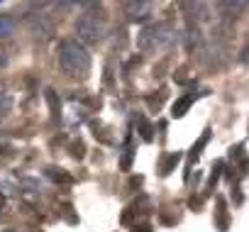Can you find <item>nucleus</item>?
<instances>
[{"label": "nucleus", "mask_w": 249, "mask_h": 232, "mask_svg": "<svg viewBox=\"0 0 249 232\" xmlns=\"http://www.w3.org/2000/svg\"><path fill=\"white\" fill-rule=\"evenodd\" d=\"M59 66L73 78H86L90 71V54L81 42L64 39L59 44Z\"/></svg>", "instance_id": "f257e3e1"}, {"label": "nucleus", "mask_w": 249, "mask_h": 232, "mask_svg": "<svg viewBox=\"0 0 249 232\" xmlns=\"http://www.w3.org/2000/svg\"><path fill=\"white\" fill-rule=\"evenodd\" d=\"M174 42H176V32H174L169 25H164V22H157V25H152V27H144V30L140 32V37H137V44H140V49H144V52L166 49V47H171Z\"/></svg>", "instance_id": "f03ea898"}, {"label": "nucleus", "mask_w": 249, "mask_h": 232, "mask_svg": "<svg viewBox=\"0 0 249 232\" xmlns=\"http://www.w3.org/2000/svg\"><path fill=\"white\" fill-rule=\"evenodd\" d=\"M76 35H78L76 42H83V44H98V42L103 39V35H105V25H103L100 18L86 13V15H81V18L76 20Z\"/></svg>", "instance_id": "7ed1b4c3"}, {"label": "nucleus", "mask_w": 249, "mask_h": 232, "mask_svg": "<svg viewBox=\"0 0 249 232\" xmlns=\"http://www.w3.org/2000/svg\"><path fill=\"white\" fill-rule=\"evenodd\" d=\"M27 22H30V30H32L37 37H42V39H47V37L54 35V22H52L49 15H44L42 10H39V13H30V15H27Z\"/></svg>", "instance_id": "20e7f679"}, {"label": "nucleus", "mask_w": 249, "mask_h": 232, "mask_svg": "<svg viewBox=\"0 0 249 232\" xmlns=\"http://www.w3.org/2000/svg\"><path fill=\"white\" fill-rule=\"evenodd\" d=\"M152 13V3H122V15H127V20L137 22L144 20Z\"/></svg>", "instance_id": "39448f33"}, {"label": "nucleus", "mask_w": 249, "mask_h": 232, "mask_svg": "<svg viewBox=\"0 0 249 232\" xmlns=\"http://www.w3.org/2000/svg\"><path fill=\"white\" fill-rule=\"evenodd\" d=\"M15 30H18V22H15L13 15H0V39L13 37Z\"/></svg>", "instance_id": "423d86ee"}, {"label": "nucleus", "mask_w": 249, "mask_h": 232, "mask_svg": "<svg viewBox=\"0 0 249 232\" xmlns=\"http://www.w3.org/2000/svg\"><path fill=\"white\" fill-rule=\"evenodd\" d=\"M193 100H196V93H188V95H183V98H178L176 103H174V118H183V115L188 112V107L193 105Z\"/></svg>", "instance_id": "0eeeda50"}, {"label": "nucleus", "mask_w": 249, "mask_h": 232, "mask_svg": "<svg viewBox=\"0 0 249 232\" xmlns=\"http://www.w3.org/2000/svg\"><path fill=\"white\" fill-rule=\"evenodd\" d=\"M137 125H140L142 140H144V142H152V140H154V127H152V123L144 118V115H137Z\"/></svg>", "instance_id": "6e6552de"}, {"label": "nucleus", "mask_w": 249, "mask_h": 232, "mask_svg": "<svg viewBox=\"0 0 249 232\" xmlns=\"http://www.w3.org/2000/svg\"><path fill=\"white\" fill-rule=\"evenodd\" d=\"M227 225H230V217H227V210H225V200L217 198V227H220V232H225Z\"/></svg>", "instance_id": "1a4fd4ad"}, {"label": "nucleus", "mask_w": 249, "mask_h": 232, "mask_svg": "<svg viewBox=\"0 0 249 232\" xmlns=\"http://www.w3.org/2000/svg\"><path fill=\"white\" fill-rule=\"evenodd\" d=\"M52 181H61V183H71V176L64 171V169H56V166H49L47 171H44Z\"/></svg>", "instance_id": "9d476101"}, {"label": "nucleus", "mask_w": 249, "mask_h": 232, "mask_svg": "<svg viewBox=\"0 0 249 232\" xmlns=\"http://www.w3.org/2000/svg\"><path fill=\"white\" fill-rule=\"evenodd\" d=\"M178 161H181V154H178V152H176V154H169V157L164 159V164H161V176H169Z\"/></svg>", "instance_id": "9b49d317"}, {"label": "nucleus", "mask_w": 249, "mask_h": 232, "mask_svg": "<svg viewBox=\"0 0 249 232\" xmlns=\"http://www.w3.org/2000/svg\"><path fill=\"white\" fill-rule=\"evenodd\" d=\"M208 140H210V130H205L203 137L198 140V144H193V149H191V159H198V157L203 154V147L208 144Z\"/></svg>", "instance_id": "f8f14e48"}, {"label": "nucleus", "mask_w": 249, "mask_h": 232, "mask_svg": "<svg viewBox=\"0 0 249 232\" xmlns=\"http://www.w3.org/2000/svg\"><path fill=\"white\" fill-rule=\"evenodd\" d=\"M10 107H13V98H10L8 93L0 90V118H3V115H8Z\"/></svg>", "instance_id": "ddd939ff"}, {"label": "nucleus", "mask_w": 249, "mask_h": 232, "mask_svg": "<svg viewBox=\"0 0 249 232\" xmlns=\"http://www.w3.org/2000/svg\"><path fill=\"white\" fill-rule=\"evenodd\" d=\"M132 144L127 142V147H124V154H122V161H120V166L124 169V171H130V166H132Z\"/></svg>", "instance_id": "4468645a"}, {"label": "nucleus", "mask_w": 249, "mask_h": 232, "mask_svg": "<svg viewBox=\"0 0 249 232\" xmlns=\"http://www.w3.org/2000/svg\"><path fill=\"white\" fill-rule=\"evenodd\" d=\"M47 100H49L52 115H59V103H56V93H54V90H47Z\"/></svg>", "instance_id": "2eb2a0df"}, {"label": "nucleus", "mask_w": 249, "mask_h": 232, "mask_svg": "<svg viewBox=\"0 0 249 232\" xmlns=\"http://www.w3.org/2000/svg\"><path fill=\"white\" fill-rule=\"evenodd\" d=\"M83 152H86V147H83V142H81V140L71 144V157H76V159H81V157H83Z\"/></svg>", "instance_id": "dca6fc26"}, {"label": "nucleus", "mask_w": 249, "mask_h": 232, "mask_svg": "<svg viewBox=\"0 0 249 232\" xmlns=\"http://www.w3.org/2000/svg\"><path fill=\"white\" fill-rule=\"evenodd\" d=\"M220 171H222V161H217V164L213 166V176H210V181H208V188H213V186H215V181L220 178Z\"/></svg>", "instance_id": "f3484780"}, {"label": "nucleus", "mask_w": 249, "mask_h": 232, "mask_svg": "<svg viewBox=\"0 0 249 232\" xmlns=\"http://www.w3.org/2000/svg\"><path fill=\"white\" fill-rule=\"evenodd\" d=\"M135 232H152V225H135Z\"/></svg>", "instance_id": "a211bd4d"}, {"label": "nucleus", "mask_w": 249, "mask_h": 232, "mask_svg": "<svg viewBox=\"0 0 249 232\" xmlns=\"http://www.w3.org/2000/svg\"><path fill=\"white\" fill-rule=\"evenodd\" d=\"M3 203H5V198H3V196H0V208H3Z\"/></svg>", "instance_id": "6ab92c4d"}]
</instances>
